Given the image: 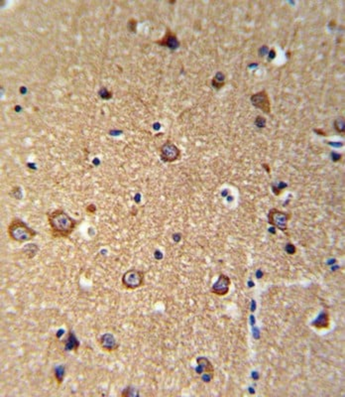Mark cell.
<instances>
[{
	"label": "cell",
	"instance_id": "cell-1",
	"mask_svg": "<svg viewBox=\"0 0 345 397\" xmlns=\"http://www.w3.org/2000/svg\"><path fill=\"white\" fill-rule=\"evenodd\" d=\"M51 235L54 238H68L78 225L77 220L70 216L64 210L57 209L47 214Z\"/></svg>",
	"mask_w": 345,
	"mask_h": 397
},
{
	"label": "cell",
	"instance_id": "cell-2",
	"mask_svg": "<svg viewBox=\"0 0 345 397\" xmlns=\"http://www.w3.org/2000/svg\"><path fill=\"white\" fill-rule=\"evenodd\" d=\"M7 234L8 237L11 238V240L16 241L18 243L31 241L38 235L36 231H34L26 223H24L22 219L18 217L12 218L7 228Z\"/></svg>",
	"mask_w": 345,
	"mask_h": 397
},
{
	"label": "cell",
	"instance_id": "cell-3",
	"mask_svg": "<svg viewBox=\"0 0 345 397\" xmlns=\"http://www.w3.org/2000/svg\"><path fill=\"white\" fill-rule=\"evenodd\" d=\"M122 286L128 290H135L145 283V272L138 269L127 270L121 278Z\"/></svg>",
	"mask_w": 345,
	"mask_h": 397
},
{
	"label": "cell",
	"instance_id": "cell-4",
	"mask_svg": "<svg viewBox=\"0 0 345 397\" xmlns=\"http://www.w3.org/2000/svg\"><path fill=\"white\" fill-rule=\"evenodd\" d=\"M290 218H291L290 213L281 212L277 209H272L268 214L269 224L284 233H287L288 231V222L290 220Z\"/></svg>",
	"mask_w": 345,
	"mask_h": 397
},
{
	"label": "cell",
	"instance_id": "cell-5",
	"mask_svg": "<svg viewBox=\"0 0 345 397\" xmlns=\"http://www.w3.org/2000/svg\"><path fill=\"white\" fill-rule=\"evenodd\" d=\"M230 284H231L230 278L225 274H221L219 276L218 281L212 285L210 292L217 296H225L229 292Z\"/></svg>",
	"mask_w": 345,
	"mask_h": 397
},
{
	"label": "cell",
	"instance_id": "cell-6",
	"mask_svg": "<svg viewBox=\"0 0 345 397\" xmlns=\"http://www.w3.org/2000/svg\"><path fill=\"white\" fill-rule=\"evenodd\" d=\"M181 156V151L178 147L171 142H167L161 148V158L165 162H174Z\"/></svg>",
	"mask_w": 345,
	"mask_h": 397
},
{
	"label": "cell",
	"instance_id": "cell-7",
	"mask_svg": "<svg viewBox=\"0 0 345 397\" xmlns=\"http://www.w3.org/2000/svg\"><path fill=\"white\" fill-rule=\"evenodd\" d=\"M251 102L252 104L260 108L261 110H263L266 113H270L271 112V106H270V101L268 98V95L265 91L258 93L254 96H252L251 98Z\"/></svg>",
	"mask_w": 345,
	"mask_h": 397
},
{
	"label": "cell",
	"instance_id": "cell-8",
	"mask_svg": "<svg viewBox=\"0 0 345 397\" xmlns=\"http://www.w3.org/2000/svg\"><path fill=\"white\" fill-rule=\"evenodd\" d=\"M99 344L101 349L106 352H112L118 348V343L115 337L110 333L103 334L99 340Z\"/></svg>",
	"mask_w": 345,
	"mask_h": 397
},
{
	"label": "cell",
	"instance_id": "cell-9",
	"mask_svg": "<svg viewBox=\"0 0 345 397\" xmlns=\"http://www.w3.org/2000/svg\"><path fill=\"white\" fill-rule=\"evenodd\" d=\"M159 45L164 47H169L170 49H177L180 45V43L176 37V35L168 29L165 37L157 42Z\"/></svg>",
	"mask_w": 345,
	"mask_h": 397
},
{
	"label": "cell",
	"instance_id": "cell-10",
	"mask_svg": "<svg viewBox=\"0 0 345 397\" xmlns=\"http://www.w3.org/2000/svg\"><path fill=\"white\" fill-rule=\"evenodd\" d=\"M197 363L199 369L201 370V371H204V372H206V373H208V374H210V375L213 376V372H214L213 366H212V364H211L206 358L199 357V358H197Z\"/></svg>",
	"mask_w": 345,
	"mask_h": 397
},
{
	"label": "cell",
	"instance_id": "cell-11",
	"mask_svg": "<svg viewBox=\"0 0 345 397\" xmlns=\"http://www.w3.org/2000/svg\"><path fill=\"white\" fill-rule=\"evenodd\" d=\"M313 326L318 329H326L329 326V315L327 312L321 313L320 316L313 323Z\"/></svg>",
	"mask_w": 345,
	"mask_h": 397
},
{
	"label": "cell",
	"instance_id": "cell-12",
	"mask_svg": "<svg viewBox=\"0 0 345 397\" xmlns=\"http://www.w3.org/2000/svg\"><path fill=\"white\" fill-rule=\"evenodd\" d=\"M54 375H55V378H56V380H57V382H58V385H61L62 382H63V380H64V377H65V375H66L65 367H59V368H57V369L55 370Z\"/></svg>",
	"mask_w": 345,
	"mask_h": 397
}]
</instances>
